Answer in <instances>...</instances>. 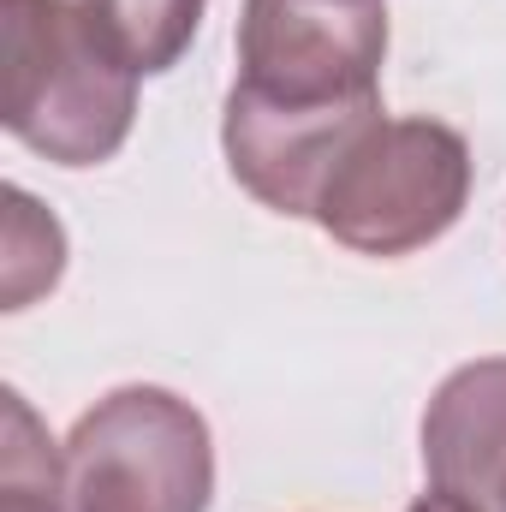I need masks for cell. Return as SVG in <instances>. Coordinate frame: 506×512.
I'll list each match as a JSON object with an SVG mask.
<instances>
[{"instance_id": "6da1fadb", "label": "cell", "mask_w": 506, "mask_h": 512, "mask_svg": "<svg viewBox=\"0 0 506 512\" xmlns=\"http://www.w3.org/2000/svg\"><path fill=\"white\" fill-rule=\"evenodd\" d=\"M6 131L54 167H102L137 120V66L84 0H0Z\"/></svg>"}, {"instance_id": "7a4b0ae2", "label": "cell", "mask_w": 506, "mask_h": 512, "mask_svg": "<svg viewBox=\"0 0 506 512\" xmlns=\"http://www.w3.org/2000/svg\"><path fill=\"white\" fill-rule=\"evenodd\" d=\"M381 0H245L227 102L286 120H370L381 108Z\"/></svg>"}, {"instance_id": "3957f363", "label": "cell", "mask_w": 506, "mask_h": 512, "mask_svg": "<svg viewBox=\"0 0 506 512\" xmlns=\"http://www.w3.org/2000/svg\"><path fill=\"white\" fill-rule=\"evenodd\" d=\"M465 203L471 143L441 120L381 114L322 179L310 221L358 256H411L453 233Z\"/></svg>"}, {"instance_id": "277c9868", "label": "cell", "mask_w": 506, "mask_h": 512, "mask_svg": "<svg viewBox=\"0 0 506 512\" xmlns=\"http://www.w3.org/2000/svg\"><path fill=\"white\" fill-rule=\"evenodd\" d=\"M215 441L191 399L131 382L96 399L66 435L72 512H209Z\"/></svg>"}, {"instance_id": "5b68a950", "label": "cell", "mask_w": 506, "mask_h": 512, "mask_svg": "<svg viewBox=\"0 0 506 512\" xmlns=\"http://www.w3.org/2000/svg\"><path fill=\"white\" fill-rule=\"evenodd\" d=\"M423 471L465 507H506V358H477L435 387L423 411Z\"/></svg>"}, {"instance_id": "8992f818", "label": "cell", "mask_w": 506, "mask_h": 512, "mask_svg": "<svg viewBox=\"0 0 506 512\" xmlns=\"http://www.w3.org/2000/svg\"><path fill=\"white\" fill-rule=\"evenodd\" d=\"M84 6L120 42V54L137 72H167L197 42V24H203L209 0H84Z\"/></svg>"}, {"instance_id": "52a82bcc", "label": "cell", "mask_w": 506, "mask_h": 512, "mask_svg": "<svg viewBox=\"0 0 506 512\" xmlns=\"http://www.w3.org/2000/svg\"><path fill=\"white\" fill-rule=\"evenodd\" d=\"M0 512H72L66 507V459L30 417L18 393H6V435H0Z\"/></svg>"}, {"instance_id": "ba28073f", "label": "cell", "mask_w": 506, "mask_h": 512, "mask_svg": "<svg viewBox=\"0 0 506 512\" xmlns=\"http://www.w3.org/2000/svg\"><path fill=\"white\" fill-rule=\"evenodd\" d=\"M60 268H66L60 221L12 185L6 191V310H24L36 292H48L60 280Z\"/></svg>"}, {"instance_id": "9c48e42d", "label": "cell", "mask_w": 506, "mask_h": 512, "mask_svg": "<svg viewBox=\"0 0 506 512\" xmlns=\"http://www.w3.org/2000/svg\"><path fill=\"white\" fill-rule=\"evenodd\" d=\"M405 512H477V507H465V501H453V495H441V489H435V495H423V501H411Z\"/></svg>"}, {"instance_id": "30bf717a", "label": "cell", "mask_w": 506, "mask_h": 512, "mask_svg": "<svg viewBox=\"0 0 506 512\" xmlns=\"http://www.w3.org/2000/svg\"><path fill=\"white\" fill-rule=\"evenodd\" d=\"M501 512H506V507H501Z\"/></svg>"}]
</instances>
